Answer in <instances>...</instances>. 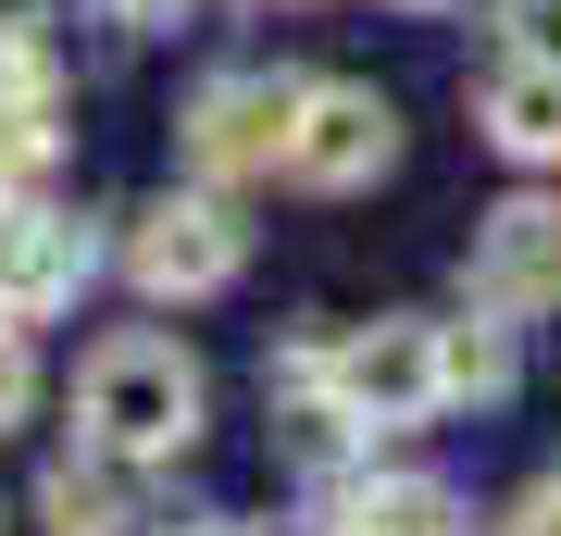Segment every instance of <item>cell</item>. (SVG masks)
I'll return each mask as SVG.
<instances>
[{
  "label": "cell",
  "mask_w": 561,
  "mask_h": 536,
  "mask_svg": "<svg viewBox=\"0 0 561 536\" xmlns=\"http://www.w3.org/2000/svg\"><path fill=\"white\" fill-rule=\"evenodd\" d=\"M76 287H88V225L50 213V199H0V312L50 324V312H76Z\"/></svg>",
  "instance_id": "8992f818"
},
{
  "label": "cell",
  "mask_w": 561,
  "mask_h": 536,
  "mask_svg": "<svg viewBox=\"0 0 561 536\" xmlns=\"http://www.w3.org/2000/svg\"><path fill=\"white\" fill-rule=\"evenodd\" d=\"M500 38L524 62H561V0H500Z\"/></svg>",
  "instance_id": "4fadbf2b"
},
{
  "label": "cell",
  "mask_w": 561,
  "mask_h": 536,
  "mask_svg": "<svg viewBox=\"0 0 561 536\" xmlns=\"http://www.w3.org/2000/svg\"><path fill=\"white\" fill-rule=\"evenodd\" d=\"M337 536H461V499L424 487V475H387V487H350Z\"/></svg>",
  "instance_id": "30bf717a"
},
{
  "label": "cell",
  "mask_w": 561,
  "mask_h": 536,
  "mask_svg": "<svg viewBox=\"0 0 561 536\" xmlns=\"http://www.w3.org/2000/svg\"><path fill=\"white\" fill-rule=\"evenodd\" d=\"M25 399H38V362H25V324L0 312V424H25Z\"/></svg>",
  "instance_id": "5bb4252c"
},
{
  "label": "cell",
  "mask_w": 561,
  "mask_h": 536,
  "mask_svg": "<svg viewBox=\"0 0 561 536\" xmlns=\"http://www.w3.org/2000/svg\"><path fill=\"white\" fill-rule=\"evenodd\" d=\"M387 162H400V113H387L375 88H300V125H287V162H275L287 187L350 199V187H375Z\"/></svg>",
  "instance_id": "3957f363"
},
{
  "label": "cell",
  "mask_w": 561,
  "mask_h": 536,
  "mask_svg": "<svg viewBox=\"0 0 561 536\" xmlns=\"http://www.w3.org/2000/svg\"><path fill=\"white\" fill-rule=\"evenodd\" d=\"M287 125H300V76H213L201 100H187V162H201L213 187L275 175V162H287Z\"/></svg>",
  "instance_id": "277c9868"
},
{
  "label": "cell",
  "mask_w": 561,
  "mask_h": 536,
  "mask_svg": "<svg viewBox=\"0 0 561 536\" xmlns=\"http://www.w3.org/2000/svg\"><path fill=\"white\" fill-rule=\"evenodd\" d=\"M125 275L150 299H213L238 275V213H225V199H150L138 238H125Z\"/></svg>",
  "instance_id": "5b68a950"
},
{
  "label": "cell",
  "mask_w": 561,
  "mask_h": 536,
  "mask_svg": "<svg viewBox=\"0 0 561 536\" xmlns=\"http://www.w3.org/2000/svg\"><path fill=\"white\" fill-rule=\"evenodd\" d=\"M76 437L113 461H175L201 437V362L175 338H101L76 375Z\"/></svg>",
  "instance_id": "6da1fadb"
},
{
  "label": "cell",
  "mask_w": 561,
  "mask_h": 536,
  "mask_svg": "<svg viewBox=\"0 0 561 536\" xmlns=\"http://www.w3.org/2000/svg\"><path fill=\"white\" fill-rule=\"evenodd\" d=\"M0 150L13 162L62 150V62H50L38 25H0Z\"/></svg>",
  "instance_id": "9c48e42d"
},
{
  "label": "cell",
  "mask_w": 561,
  "mask_h": 536,
  "mask_svg": "<svg viewBox=\"0 0 561 536\" xmlns=\"http://www.w3.org/2000/svg\"><path fill=\"white\" fill-rule=\"evenodd\" d=\"M187 536H238V524H187Z\"/></svg>",
  "instance_id": "ac0fdd59"
},
{
  "label": "cell",
  "mask_w": 561,
  "mask_h": 536,
  "mask_svg": "<svg viewBox=\"0 0 561 536\" xmlns=\"http://www.w3.org/2000/svg\"><path fill=\"white\" fill-rule=\"evenodd\" d=\"M474 299H486V312H549V299H561V199H500V213H486Z\"/></svg>",
  "instance_id": "52a82bcc"
},
{
  "label": "cell",
  "mask_w": 561,
  "mask_h": 536,
  "mask_svg": "<svg viewBox=\"0 0 561 536\" xmlns=\"http://www.w3.org/2000/svg\"><path fill=\"white\" fill-rule=\"evenodd\" d=\"M474 125H486L512 162H561V62L500 50V62H486V88H474Z\"/></svg>",
  "instance_id": "ba28073f"
},
{
  "label": "cell",
  "mask_w": 561,
  "mask_h": 536,
  "mask_svg": "<svg viewBox=\"0 0 561 536\" xmlns=\"http://www.w3.org/2000/svg\"><path fill=\"white\" fill-rule=\"evenodd\" d=\"M500 536H561V475H549V487H524V499H512V524H500Z\"/></svg>",
  "instance_id": "9a60e30c"
},
{
  "label": "cell",
  "mask_w": 561,
  "mask_h": 536,
  "mask_svg": "<svg viewBox=\"0 0 561 536\" xmlns=\"http://www.w3.org/2000/svg\"><path fill=\"white\" fill-rule=\"evenodd\" d=\"M38 512H50V536H125V524H138V499H125L113 449H101V461H62V475L38 487Z\"/></svg>",
  "instance_id": "8fae6325"
},
{
  "label": "cell",
  "mask_w": 561,
  "mask_h": 536,
  "mask_svg": "<svg viewBox=\"0 0 561 536\" xmlns=\"http://www.w3.org/2000/svg\"><path fill=\"white\" fill-rule=\"evenodd\" d=\"M324 399H337L350 424H424L449 399V350H437V324H412V312H387V324H362V338L324 350Z\"/></svg>",
  "instance_id": "7a4b0ae2"
},
{
  "label": "cell",
  "mask_w": 561,
  "mask_h": 536,
  "mask_svg": "<svg viewBox=\"0 0 561 536\" xmlns=\"http://www.w3.org/2000/svg\"><path fill=\"white\" fill-rule=\"evenodd\" d=\"M0 199H13V150H0Z\"/></svg>",
  "instance_id": "e0dca14e"
},
{
  "label": "cell",
  "mask_w": 561,
  "mask_h": 536,
  "mask_svg": "<svg viewBox=\"0 0 561 536\" xmlns=\"http://www.w3.org/2000/svg\"><path fill=\"white\" fill-rule=\"evenodd\" d=\"M437 350H449V387H474V399L512 387V338L500 324H437Z\"/></svg>",
  "instance_id": "7c38bea8"
},
{
  "label": "cell",
  "mask_w": 561,
  "mask_h": 536,
  "mask_svg": "<svg viewBox=\"0 0 561 536\" xmlns=\"http://www.w3.org/2000/svg\"><path fill=\"white\" fill-rule=\"evenodd\" d=\"M187 0H113V25H175Z\"/></svg>",
  "instance_id": "2e32d148"
}]
</instances>
